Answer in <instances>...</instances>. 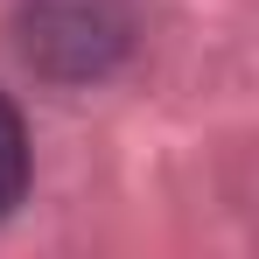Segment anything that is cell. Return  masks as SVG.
<instances>
[{
    "label": "cell",
    "instance_id": "cell-1",
    "mask_svg": "<svg viewBox=\"0 0 259 259\" xmlns=\"http://www.w3.org/2000/svg\"><path fill=\"white\" fill-rule=\"evenodd\" d=\"M119 42H126V14L112 0H35L28 14V56L77 70V77L98 70Z\"/></svg>",
    "mask_w": 259,
    "mask_h": 259
},
{
    "label": "cell",
    "instance_id": "cell-2",
    "mask_svg": "<svg viewBox=\"0 0 259 259\" xmlns=\"http://www.w3.org/2000/svg\"><path fill=\"white\" fill-rule=\"evenodd\" d=\"M21 189H28V126H21V112L0 98V217L21 203Z\"/></svg>",
    "mask_w": 259,
    "mask_h": 259
}]
</instances>
